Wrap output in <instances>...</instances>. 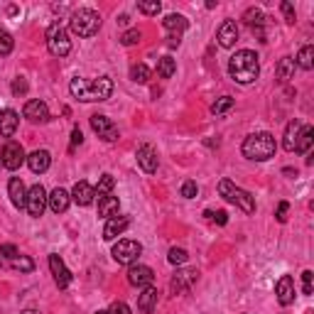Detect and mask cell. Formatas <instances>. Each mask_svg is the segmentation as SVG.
Instances as JSON below:
<instances>
[{
  "instance_id": "cell-14",
  "label": "cell",
  "mask_w": 314,
  "mask_h": 314,
  "mask_svg": "<svg viewBox=\"0 0 314 314\" xmlns=\"http://www.w3.org/2000/svg\"><path fill=\"white\" fill-rule=\"evenodd\" d=\"M152 280H155V272L147 265H130V270H128V282L135 287H150Z\"/></svg>"
},
{
  "instance_id": "cell-33",
  "label": "cell",
  "mask_w": 314,
  "mask_h": 314,
  "mask_svg": "<svg viewBox=\"0 0 314 314\" xmlns=\"http://www.w3.org/2000/svg\"><path fill=\"white\" fill-rule=\"evenodd\" d=\"M115 187V180H113V174H103L101 182H99V189H96V199H103V197H108Z\"/></svg>"
},
{
  "instance_id": "cell-37",
  "label": "cell",
  "mask_w": 314,
  "mask_h": 314,
  "mask_svg": "<svg viewBox=\"0 0 314 314\" xmlns=\"http://www.w3.org/2000/svg\"><path fill=\"white\" fill-rule=\"evenodd\" d=\"M10 263H12V268L20 270V272H32L34 270V260L27 258V256H17V258L10 260Z\"/></svg>"
},
{
  "instance_id": "cell-20",
  "label": "cell",
  "mask_w": 314,
  "mask_h": 314,
  "mask_svg": "<svg viewBox=\"0 0 314 314\" xmlns=\"http://www.w3.org/2000/svg\"><path fill=\"white\" fill-rule=\"evenodd\" d=\"M71 199H74L78 206H91L93 199H96V189L91 187L89 182H76V184H74V191H71Z\"/></svg>"
},
{
  "instance_id": "cell-48",
  "label": "cell",
  "mask_w": 314,
  "mask_h": 314,
  "mask_svg": "<svg viewBox=\"0 0 314 314\" xmlns=\"http://www.w3.org/2000/svg\"><path fill=\"white\" fill-rule=\"evenodd\" d=\"M108 314H133V312H130V307H128L125 302H113Z\"/></svg>"
},
{
  "instance_id": "cell-17",
  "label": "cell",
  "mask_w": 314,
  "mask_h": 314,
  "mask_svg": "<svg viewBox=\"0 0 314 314\" xmlns=\"http://www.w3.org/2000/svg\"><path fill=\"white\" fill-rule=\"evenodd\" d=\"M275 295H278V302L282 307H287V304L295 302V280H292L290 275H282L278 285H275Z\"/></svg>"
},
{
  "instance_id": "cell-26",
  "label": "cell",
  "mask_w": 314,
  "mask_h": 314,
  "mask_svg": "<svg viewBox=\"0 0 314 314\" xmlns=\"http://www.w3.org/2000/svg\"><path fill=\"white\" fill-rule=\"evenodd\" d=\"M300 130H302V123H300V121H290V123H287L285 135H282V147H285L287 152H295V145H297Z\"/></svg>"
},
{
  "instance_id": "cell-19",
  "label": "cell",
  "mask_w": 314,
  "mask_h": 314,
  "mask_svg": "<svg viewBox=\"0 0 314 314\" xmlns=\"http://www.w3.org/2000/svg\"><path fill=\"white\" fill-rule=\"evenodd\" d=\"M8 197H10L15 209H25V204H27V189H25L20 177H12L10 180V184H8Z\"/></svg>"
},
{
  "instance_id": "cell-43",
  "label": "cell",
  "mask_w": 314,
  "mask_h": 314,
  "mask_svg": "<svg viewBox=\"0 0 314 314\" xmlns=\"http://www.w3.org/2000/svg\"><path fill=\"white\" fill-rule=\"evenodd\" d=\"M27 89H30V86H27V81H25L23 76H17L15 81H12V93H15V96H25Z\"/></svg>"
},
{
  "instance_id": "cell-28",
  "label": "cell",
  "mask_w": 314,
  "mask_h": 314,
  "mask_svg": "<svg viewBox=\"0 0 314 314\" xmlns=\"http://www.w3.org/2000/svg\"><path fill=\"white\" fill-rule=\"evenodd\" d=\"M118 209H121L118 197L108 194V197L99 199V216H103V219H111V216H115V213H118Z\"/></svg>"
},
{
  "instance_id": "cell-38",
  "label": "cell",
  "mask_w": 314,
  "mask_h": 314,
  "mask_svg": "<svg viewBox=\"0 0 314 314\" xmlns=\"http://www.w3.org/2000/svg\"><path fill=\"white\" fill-rule=\"evenodd\" d=\"M12 47H15V42H12V34L5 32V30H0V56H8L12 52Z\"/></svg>"
},
{
  "instance_id": "cell-49",
  "label": "cell",
  "mask_w": 314,
  "mask_h": 314,
  "mask_svg": "<svg viewBox=\"0 0 314 314\" xmlns=\"http://www.w3.org/2000/svg\"><path fill=\"white\" fill-rule=\"evenodd\" d=\"M287 209H290V204H287V202L278 204V211H275V216H278V221H280V224H285V221H287Z\"/></svg>"
},
{
  "instance_id": "cell-34",
  "label": "cell",
  "mask_w": 314,
  "mask_h": 314,
  "mask_svg": "<svg viewBox=\"0 0 314 314\" xmlns=\"http://www.w3.org/2000/svg\"><path fill=\"white\" fill-rule=\"evenodd\" d=\"M233 108V99L231 96H221V99H216V103L211 106V113L213 115H224Z\"/></svg>"
},
{
  "instance_id": "cell-30",
  "label": "cell",
  "mask_w": 314,
  "mask_h": 314,
  "mask_svg": "<svg viewBox=\"0 0 314 314\" xmlns=\"http://www.w3.org/2000/svg\"><path fill=\"white\" fill-rule=\"evenodd\" d=\"M295 67L304 69V71H309V69L314 67V47L312 45H304L302 49H300V54L295 59Z\"/></svg>"
},
{
  "instance_id": "cell-42",
  "label": "cell",
  "mask_w": 314,
  "mask_h": 314,
  "mask_svg": "<svg viewBox=\"0 0 314 314\" xmlns=\"http://www.w3.org/2000/svg\"><path fill=\"white\" fill-rule=\"evenodd\" d=\"M280 10H282V15H285V23L295 25V20H297V17H295V8H292V3H287V0H285V3H280Z\"/></svg>"
},
{
  "instance_id": "cell-16",
  "label": "cell",
  "mask_w": 314,
  "mask_h": 314,
  "mask_svg": "<svg viewBox=\"0 0 314 314\" xmlns=\"http://www.w3.org/2000/svg\"><path fill=\"white\" fill-rule=\"evenodd\" d=\"M23 115L32 123H45V121H49V108H47L45 101H27L23 108Z\"/></svg>"
},
{
  "instance_id": "cell-7",
  "label": "cell",
  "mask_w": 314,
  "mask_h": 314,
  "mask_svg": "<svg viewBox=\"0 0 314 314\" xmlns=\"http://www.w3.org/2000/svg\"><path fill=\"white\" fill-rule=\"evenodd\" d=\"M47 49H49V54L54 56H67L71 52V42H69L67 32H64V27L59 23H54L47 30Z\"/></svg>"
},
{
  "instance_id": "cell-12",
  "label": "cell",
  "mask_w": 314,
  "mask_h": 314,
  "mask_svg": "<svg viewBox=\"0 0 314 314\" xmlns=\"http://www.w3.org/2000/svg\"><path fill=\"white\" fill-rule=\"evenodd\" d=\"M135 157H138V165H140V169L143 172H147V174H155L157 172V165H160V160H157V150L152 145H140L138 147V152H135Z\"/></svg>"
},
{
  "instance_id": "cell-15",
  "label": "cell",
  "mask_w": 314,
  "mask_h": 314,
  "mask_svg": "<svg viewBox=\"0 0 314 314\" xmlns=\"http://www.w3.org/2000/svg\"><path fill=\"white\" fill-rule=\"evenodd\" d=\"M216 40H219V47L231 49V47L238 42V25H235L233 20H224L221 27H219V32H216Z\"/></svg>"
},
{
  "instance_id": "cell-10",
  "label": "cell",
  "mask_w": 314,
  "mask_h": 314,
  "mask_svg": "<svg viewBox=\"0 0 314 314\" xmlns=\"http://www.w3.org/2000/svg\"><path fill=\"white\" fill-rule=\"evenodd\" d=\"M91 128H93V133L99 135L101 140L106 143H115L118 140V128L111 123V118L108 115H91Z\"/></svg>"
},
{
  "instance_id": "cell-8",
  "label": "cell",
  "mask_w": 314,
  "mask_h": 314,
  "mask_svg": "<svg viewBox=\"0 0 314 314\" xmlns=\"http://www.w3.org/2000/svg\"><path fill=\"white\" fill-rule=\"evenodd\" d=\"M199 280V270L197 268H184V270H177L169 280V292L172 295H182V292L191 290V285Z\"/></svg>"
},
{
  "instance_id": "cell-40",
  "label": "cell",
  "mask_w": 314,
  "mask_h": 314,
  "mask_svg": "<svg viewBox=\"0 0 314 314\" xmlns=\"http://www.w3.org/2000/svg\"><path fill=\"white\" fill-rule=\"evenodd\" d=\"M140 37H143V34H140V30H128V32L121 37V42H123L125 47H133V45H138V42H140Z\"/></svg>"
},
{
  "instance_id": "cell-35",
  "label": "cell",
  "mask_w": 314,
  "mask_h": 314,
  "mask_svg": "<svg viewBox=\"0 0 314 314\" xmlns=\"http://www.w3.org/2000/svg\"><path fill=\"white\" fill-rule=\"evenodd\" d=\"M150 74H152V71H150L145 64H135V67L130 69V78L138 81V84H147V81H150Z\"/></svg>"
},
{
  "instance_id": "cell-5",
  "label": "cell",
  "mask_w": 314,
  "mask_h": 314,
  "mask_svg": "<svg viewBox=\"0 0 314 314\" xmlns=\"http://www.w3.org/2000/svg\"><path fill=\"white\" fill-rule=\"evenodd\" d=\"M219 194L224 197L228 204H235L238 209L243 213H253L256 211V199H253V194L246 189H241V187H235L231 180H221L219 182Z\"/></svg>"
},
{
  "instance_id": "cell-31",
  "label": "cell",
  "mask_w": 314,
  "mask_h": 314,
  "mask_svg": "<svg viewBox=\"0 0 314 314\" xmlns=\"http://www.w3.org/2000/svg\"><path fill=\"white\" fill-rule=\"evenodd\" d=\"M174 71H177V62H174L172 56H162L160 64H157V74H160L162 78H172L174 76Z\"/></svg>"
},
{
  "instance_id": "cell-1",
  "label": "cell",
  "mask_w": 314,
  "mask_h": 314,
  "mask_svg": "<svg viewBox=\"0 0 314 314\" xmlns=\"http://www.w3.org/2000/svg\"><path fill=\"white\" fill-rule=\"evenodd\" d=\"M69 93L84 103L93 101H108L113 93V81L111 76H99V78H71L69 84Z\"/></svg>"
},
{
  "instance_id": "cell-32",
  "label": "cell",
  "mask_w": 314,
  "mask_h": 314,
  "mask_svg": "<svg viewBox=\"0 0 314 314\" xmlns=\"http://www.w3.org/2000/svg\"><path fill=\"white\" fill-rule=\"evenodd\" d=\"M243 20H246V25H250V30H260L263 23H265V15H263L258 8H248L246 15H243Z\"/></svg>"
},
{
  "instance_id": "cell-46",
  "label": "cell",
  "mask_w": 314,
  "mask_h": 314,
  "mask_svg": "<svg viewBox=\"0 0 314 314\" xmlns=\"http://www.w3.org/2000/svg\"><path fill=\"white\" fill-rule=\"evenodd\" d=\"M312 278H314L312 270H304L302 272V292L304 295H312Z\"/></svg>"
},
{
  "instance_id": "cell-18",
  "label": "cell",
  "mask_w": 314,
  "mask_h": 314,
  "mask_svg": "<svg viewBox=\"0 0 314 314\" xmlns=\"http://www.w3.org/2000/svg\"><path fill=\"white\" fill-rule=\"evenodd\" d=\"M69 204H71V194H69L67 189H62V187H56V189L47 197V206L54 213H64L69 209Z\"/></svg>"
},
{
  "instance_id": "cell-39",
  "label": "cell",
  "mask_w": 314,
  "mask_h": 314,
  "mask_svg": "<svg viewBox=\"0 0 314 314\" xmlns=\"http://www.w3.org/2000/svg\"><path fill=\"white\" fill-rule=\"evenodd\" d=\"M187 250L184 248H169V256H167V260L172 263V265H182V263H187Z\"/></svg>"
},
{
  "instance_id": "cell-25",
  "label": "cell",
  "mask_w": 314,
  "mask_h": 314,
  "mask_svg": "<svg viewBox=\"0 0 314 314\" xmlns=\"http://www.w3.org/2000/svg\"><path fill=\"white\" fill-rule=\"evenodd\" d=\"M157 307V290L150 285V287H143L140 297H138V309L143 314H150Z\"/></svg>"
},
{
  "instance_id": "cell-29",
  "label": "cell",
  "mask_w": 314,
  "mask_h": 314,
  "mask_svg": "<svg viewBox=\"0 0 314 314\" xmlns=\"http://www.w3.org/2000/svg\"><path fill=\"white\" fill-rule=\"evenodd\" d=\"M275 74H278V81H280V84H287V81L295 76V59H292V56H282Z\"/></svg>"
},
{
  "instance_id": "cell-11",
  "label": "cell",
  "mask_w": 314,
  "mask_h": 314,
  "mask_svg": "<svg viewBox=\"0 0 314 314\" xmlns=\"http://www.w3.org/2000/svg\"><path fill=\"white\" fill-rule=\"evenodd\" d=\"M25 160V150L20 143H15V140H10L8 145L3 147V167L10 169V172H15V169H20V165H23Z\"/></svg>"
},
{
  "instance_id": "cell-13",
  "label": "cell",
  "mask_w": 314,
  "mask_h": 314,
  "mask_svg": "<svg viewBox=\"0 0 314 314\" xmlns=\"http://www.w3.org/2000/svg\"><path fill=\"white\" fill-rule=\"evenodd\" d=\"M49 270H52V275H54V282L59 290H67L69 285H71V272H69V268L64 265V260L59 258V256H49Z\"/></svg>"
},
{
  "instance_id": "cell-24",
  "label": "cell",
  "mask_w": 314,
  "mask_h": 314,
  "mask_svg": "<svg viewBox=\"0 0 314 314\" xmlns=\"http://www.w3.org/2000/svg\"><path fill=\"white\" fill-rule=\"evenodd\" d=\"M187 17L184 15H177V12H172V15H167L165 20H162V27L169 32V37H180L184 30H187Z\"/></svg>"
},
{
  "instance_id": "cell-44",
  "label": "cell",
  "mask_w": 314,
  "mask_h": 314,
  "mask_svg": "<svg viewBox=\"0 0 314 314\" xmlns=\"http://www.w3.org/2000/svg\"><path fill=\"white\" fill-rule=\"evenodd\" d=\"M204 216H206V219H211V221H216L219 226L228 224V213H226V211H216V213H213V211H204Z\"/></svg>"
},
{
  "instance_id": "cell-27",
  "label": "cell",
  "mask_w": 314,
  "mask_h": 314,
  "mask_svg": "<svg viewBox=\"0 0 314 314\" xmlns=\"http://www.w3.org/2000/svg\"><path fill=\"white\" fill-rule=\"evenodd\" d=\"M312 143H314V128L312 125H302L300 138H297V145H295V152H300V155H309Z\"/></svg>"
},
{
  "instance_id": "cell-6",
  "label": "cell",
  "mask_w": 314,
  "mask_h": 314,
  "mask_svg": "<svg viewBox=\"0 0 314 314\" xmlns=\"http://www.w3.org/2000/svg\"><path fill=\"white\" fill-rule=\"evenodd\" d=\"M140 253H143V246H140L138 241H130V238L118 241L111 250L113 260H115L118 265H135V260L140 258Z\"/></svg>"
},
{
  "instance_id": "cell-45",
  "label": "cell",
  "mask_w": 314,
  "mask_h": 314,
  "mask_svg": "<svg viewBox=\"0 0 314 314\" xmlns=\"http://www.w3.org/2000/svg\"><path fill=\"white\" fill-rule=\"evenodd\" d=\"M0 256H3V258L15 260L17 256H20V253H17V248L12 246V243H3V246H0Z\"/></svg>"
},
{
  "instance_id": "cell-51",
  "label": "cell",
  "mask_w": 314,
  "mask_h": 314,
  "mask_svg": "<svg viewBox=\"0 0 314 314\" xmlns=\"http://www.w3.org/2000/svg\"><path fill=\"white\" fill-rule=\"evenodd\" d=\"M96 314H108V312H103V309H99V312H96Z\"/></svg>"
},
{
  "instance_id": "cell-47",
  "label": "cell",
  "mask_w": 314,
  "mask_h": 314,
  "mask_svg": "<svg viewBox=\"0 0 314 314\" xmlns=\"http://www.w3.org/2000/svg\"><path fill=\"white\" fill-rule=\"evenodd\" d=\"M81 143H84V133H81V128H74V130H71V145H69V150H76V145H81Z\"/></svg>"
},
{
  "instance_id": "cell-23",
  "label": "cell",
  "mask_w": 314,
  "mask_h": 314,
  "mask_svg": "<svg viewBox=\"0 0 314 314\" xmlns=\"http://www.w3.org/2000/svg\"><path fill=\"white\" fill-rule=\"evenodd\" d=\"M128 226H130V219H128V216H118V213H115V216H111V219H108V224H106V228H103V238H106V241H113L115 235L123 233Z\"/></svg>"
},
{
  "instance_id": "cell-50",
  "label": "cell",
  "mask_w": 314,
  "mask_h": 314,
  "mask_svg": "<svg viewBox=\"0 0 314 314\" xmlns=\"http://www.w3.org/2000/svg\"><path fill=\"white\" fill-rule=\"evenodd\" d=\"M23 314H37V312H34V309H25Z\"/></svg>"
},
{
  "instance_id": "cell-21",
  "label": "cell",
  "mask_w": 314,
  "mask_h": 314,
  "mask_svg": "<svg viewBox=\"0 0 314 314\" xmlns=\"http://www.w3.org/2000/svg\"><path fill=\"white\" fill-rule=\"evenodd\" d=\"M52 165V155L47 152V150H34L32 155H27V167L32 169L34 174H42L47 172Z\"/></svg>"
},
{
  "instance_id": "cell-3",
  "label": "cell",
  "mask_w": 314,
  "mask_h": 314,
  "mask_svg": "<svg viewBox=\"0 0 314 314\" xmlns=\"http://www.w3.org/2000/svg\"><path fill=\"white\" fill-rule=\"evenodd\" d=\"M243 155L248 160H253V162H265L270 157L275 155V150H278V143H275V138L270 133H253L248 135L246 140H243Z\"/></svg>"
},
{
  "instance_id": "cell-22",
  "label": "cell",
  "mask_w": 314,
  "mask_h": 314,
  "mask_svg": "<svg viewBox=\"0 0 314 314\" xmlns=\"http://www.w3.org/2000/svg\"><path fill=\"white\" fill-rule=\"evenodd\" d=\"M17 123H20V115L12 111V108L0 111V135L3 138H12L15 130H17Z\"/></svg>"
},
{
  "instance_id": "cell-4",
  "label": "cell",
  "mask_w": 314,
  "mask_h": 314,
  "mask_svg": "<svg viewBox=\"0 0 314 314\" xmlns=\"http://www.w3.org/2000/svg\"><path fill=\"white\" fill-rule=\"evenodd\" d=\"M69 27H71V32L76 37H93L101 30V15L96 10H91V8H78L71 15Z\"/></svg>"
},
{
  "instance_id": "cell-2",
  "label": "cell",
  "mask_w": 314,
  "mask_h": 314,
  "mask_svg": "<svg viewBox=\"0 0 314 314\" xmlns=\"http://www.w3.org/2000/svg\"><path fill=\"white\" fill-rule=\"evenodd\" d=\"M228 74L233 81L238 84H253L260 74V62H258V54L253 52V49H241V52H235L231 59H228Z\"/></svg>"
},
{
  "instance_id": "cell-36",
  "label": "cell",
  "mask_w": 314,
  "mask_h": 314,
  "mask_svg": "<svg viewBox=\"0 0 314 314\" xmlns=\"http://www.w3.org/2000/svg\"><path fill=\"white\" fill-rule=\"evenodd\" d=\"M138 10L145 12V15H157V12L162 10V3L160 0H140L138 3Z\"/></svg>"
},
{
  "instance_id": "cell-41",
  "label": "cell",
  "mask_w": 314,
  "mask_h": 314,
  "mask_svg": "<svg viewBox=\"0 0 314 314\" xmlns=\"http://www.w3.org/2000/svg\"><path fill=\"white\" fill-rule=\"evenodd\" d=\"M197 194H199V187H197V182H184V184H182V197H184V199H194V197H197Z\"/></svg>"
},
{
  "instance_id": "cell-9",
  "label": "cell",
  "mask_w": 314,
  "mask_h": 314,
  "mask_svg": "<svg viewBox=\"0 0 314 314\" xmlns=\"http://www.w3.org/2000/svg\"><path fill=\"white\" fill-rule=\"evenodd\" d=\"M25 209H27V213L34 216V219H40V216L45 213V209H47V191H45L42 184H34L32 189L27 191V204H25Z\"/></svg>"
}]
</instances>
